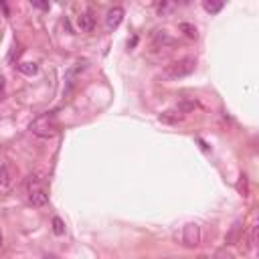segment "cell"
<instances>
[{
  "mask_svg": "<svg viewBox=\"0 0 259 259\" xmlns=\"http://www.w3.org/2000/svg\"><path fill=\"white\" fill-rule=\"evenodd\" d=\"M182 120V112L180 110H172V112H164L160 116V121H164V124H179Z\"/></svg>",
  "mask_w": 259,
  "mask_h": 259,
  "instance_id": "52a82bcc",
  "label": "cell"
},
{
  "mask_svg": "<svg viewBox=\"0 0 259 259\" xmlns=\"http://www.w3.org/2000/svg\"><path fill=\"white\" fill-rule=\"evenodd\" d=\"M77 26H79L81 33H91L95 29V19H93L91 12H83V15H79L77 17Z\"/></svg>",
  "mask_w": 259,
  "mask_h": 259,
  "instance_id": "8992f818",
  "label": "cell"
},
{
  "mask_svg": "<svg viewBox=\"0 0 259 259\" xmlns=\"http://www.w3.org/2000/svg\"><path fill=\"white\" fill-rule=\"evenodd\" d=\"M0 100H4V79L0 77Z\"/></svg>",
  "mask_w": 259,
  "mask_h": 259,
  "instance_id": "5bb4252c",
  "label": "cell"
},
{
  "mask_svg": "<svg viewBox=\"0 0 259 259\" xmlns=\"http://www.w3.org/2000/svg\"><path fill=\"white\" fill-rule=\"evenodd\" d=\"M0 245H2V235H0Z\"/></svg>",
  "mask_w": 259,
  "mask_h": 259,
  "instance_id": "2e32d148",
  "label": "cell"
},
{
  "mask_svg": "<svg viewBox=\"0 0 259 259\" xmlns=\"http://www.w3.org/2000/svg\"><path fill=\"white\" fill-rule=\"evenodd\" d=\"M154 40H156L158 45H162V47H164V45H172V43H174V40L168 37V33H166V31H156V33H154Z\"/></svg>",
  "mask_w": 259,
  "mask_h": 259,
  "instance_id": "ba28073f",
  "label": "cell"
},
{
  "mask_svg": "<svg viewBox=\"0 0 259 259\" xmlns=\"http://www.w3.org/2000/svg\"><path fill=\"white\" fill-rule=\"evenodd\" d=\"M195 67H197V61L190 59V57H186V59H180V61L170 63L166 69H164V75H166L168 79H180V77H186V75L193 73Z\"/></svg>",
  "mask_w": 259,
  "mask_h": 259,
  "instance_id": "3957f363",
  "label": "cell"
},
{
  "mask_svg": "<svg viewBox=\"0 0 259 259\" xmlns=\"http://www.w3.org/2000/svg\"><path fill=\"white\" fill-rule=\"evenodd\" d=\"M29 130L39 138H53L57 134V120L53 114H43L33 121Z\"/></svg>",
  "mask_w": 259,
  "mask_h": 259,
  "instance_id": "7a4b0ae2",
  "label": "cell"
},
{
  "mask_svg": "<svg viewBox=\"0 0 259 259\" xmlns=\"http://www.w3.org/2000/svg\"><path fill=\"white\" fill-rule=\"evenodd\" d=\"M19 71L24 73V75H35L39 71V65L37 63H31V61H26V63H20L19 65Z\"/></svg>",
  "mask_w": 259,
  "mask_h": 259,
  "instance_id": "9c48e42d",
  "label": "cell"
},
{
  "mask_svg": "<svg viewBox=\"0 0 259 259\" xmlns=\"http://www.w3.org/2000/svg\"><path fill=\"white\" fill-rule=\"evenodd\" d=\"M213 259H235V253L225 247V249H219V251H217V253L213 255Z\"/></svg>",
  "mask_w": 259,
  "mask_h": 259,
  "instance_id": "7c38bea8",
  "label": "cell"
},
{
  "mask_svg": "<svg viewBox=\"0 0 259 259\" xmlns=\"http://www.w3.org/2000/svg\"><path fill=\"white\" fill-rule=\"evenodd\" d=\"M53 231H55V235H63V233H65L63 221L59 219V217H55V219H53Z\"/></svg>",
  "mask_w": 259,
  "mask_h": 259,
  "instance_id": "4fadbf2b",
  "label": "cell"
},
{
  "mask_svg": "<svg viewBox=\"0 0 259 259\" xmlns=\"http://www.w3.org/2000/svg\"><path fill=\"white\" fill-rule=\"evenodd\" d=\"M180 31H182L188 39H197V35H199V33H197V26L188 24V22H182V24H180Z\"/></svg>",
  "mask_w": 259,
  "mask_h": 259,
  "instance_id": "8fae6325",
  "label": "cell"
},
{
  "mask_svg": "<svg viewBox=\"0 0 259 259\" xmlns=\"http://www.w3.org/2000/svg\"><path fill=\"white\" fill-rule=\"evenodd\" d=\"M200 227L197 223H188L182 227V243L186 245V247H197V245L200 243Z\"/></svg>",
  "mask_w": 259,
  "mask_h": 259,
  "instance_id": "277c9868",
  "label": "cell"
},
{
  "mask_svg": "<svg viewBox=\"0 0 259 259\" xmlns=\"http://www.w3.org/2000/svg\"><path fill=\"white\" fill-rule=\"evenodd\" d=\"M26 197H29L31 204H35V207H45L49 202V190L43 184V180H39L37 176H31L26 180Z\"/></svg>",
  "mask_w": 259,
  "mask_h": 259,
  "instance_id": "6da1fadb",
  "label": "cell"
},
{
  "mask_svg": "<svg viewBox=\"0 0 259 259\" xmlns=\"http://www.w3.org/2000/svg\"><path fill=\"white\" fill-rule=\"evenodd\" d=\"M33 6H37V8H43V10H49V4H45V2H33Z\"/></svg>",
  "mask_w": 259,
  "mask_h": 259,
  "instance_id": "9a60e30c",
  "label": "cell"
},
{
  "mask_svg": "<svg viewBox=\"0 0 259 259\" xmlns=\"http://www.w3.org/2000/svg\"><path fill=\"white\" fill-rule=\"evenodd\" d=\"M121 20H124V8L121 6H114L107 10V15H105V26L110 31L118 29V26L121 24Z\"/></svg>",
  "mask_w": 259,
  "mask_h": 259,
  "instance_id": "5b68a950",
  "label": "cell"
},
{
  "mask_svg": "<svg viewBox=\"0 0 259 259\" xmlns=\"http://www.w3.org/2000/svg\"><path fill=\"white\" fill-rule=\"evenodd\" d=\"M223 2H213V0H204L202 2V8L207 10V12H211V15H215V12H219V10H223Z\"/></svg>",
  "mask_w": 259,
  "mask_h": 259,
  "instance_id": "30bf717a",
  "label": "cell"
}]
</instances>
